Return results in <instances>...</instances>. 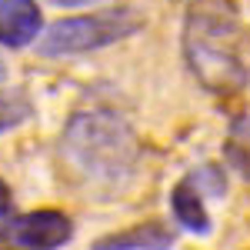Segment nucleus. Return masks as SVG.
<instances>
[{
	"instance_id": "9d476101",
	"label": "nucleus",
	"mask_w": 250,
	"mask_h": 250,
	"mask_svg": "<svg viewBox=\"0 0 250 250\" xmlns=\"http://www.w3.org/2000/svg\"><path fill=\"white\" fill-rule=\"evenodd\" d=\"M50 3L60 7V10H80V7H100L107 0H50Z\"/></svg>"
},
{
	"instance_id": "423d86ee",
	"label": "nucleus",
	"mask_w": 250,
	"mask_h": 250,
	"mask_svg": "<svg viewBox=\"0 0 250 250\" xmlns=\"http://www.w3.org/2000/svg\"><path fill=\"white\" fill-rule=\"evenodd\" d=\"M173 244H177V233L170 227L147 220V224H134V227L97 237L90 250H170Z\"/></svg>"
},
{
	"instance_id": "9b49d317",
	"label": "nucleus",
	"mask_w": 250,
	"mask_h": 250,
	"mask_svg": "<svg viewBox=\"0 0 250 250\" xmlns=\"http://www.w3.org/2000/svg\"><path fill=\"white\" fill-rule=\"evenodd\" d=\"M10 204H14V193H10V187L0 180V220L10 217Z\"/></svg>"
},
{
	"instance_id": "20e7f679",
	"label": "nucleus",
	"mask_w": 250,
	"mask_h": 250,
	"mask_svg": "<svg viewBox=\"0 0 250 250\" xmlns=\"http://www.w3.org/2000/svg\"><path fill=\"white\" fill-rule=\"evenodd\" d=\"M74 240L70 213L40 207L0 220V244L7 250H60Z\"/></svg>"
},
{
	"instance_id": "f257e3e1",
	"label": "nucleus",
	"mask_w": 250,
	"mask_h": 250,
	"mask_svg": "<svg viewBox=\"0 0 250 250\" xmlns=\"http://www.w3.org/2000/svg\"><path fill=\"white\" fill-rule=\"evenodd\" d=\"M247 34L220 0H193L184 20V60L193 80L213 97L247 90L250 67L244 60Z\"/></svg>"
},
{
	"instance_id": "6e6552de",
	"label": "nucleus",
	"mask_w": 250,
	"mask_h": 250,
	"mask_svg": "<svg viewBox=\"0 0 250 250\" xmlns=\"http://www.w3.org/2000/svg\"><path fill=\"white\" fill-rule=\"evenodd\" d=\"M34 117V104L23 90H0V134H10Z\"/></svg>"
},
{
	"instance_id": "7ed1b4c3",
	"label": "nucleus",
	"mask_w": 250,
	"mask_h": 250,
	"mask_svg": "<svg viewBox=\"0 0 250 250\" xmlns=\"http://www.w3.org/2000/svg\"><path fill=\"white\" fill-rule=\"evenodd\" d=\"M144 27V17L134 7H117V10H94V14H77V17H60L54 20L40 40L34 43L40 57L67 60L107 50L120 40L134 37Z\"/></svg>"
},
{
	"instance_id": "0eeeda50",
	"label": "nucleus",
	"mask_w": 250,
	"mask_h": 250,
	"mask_svg": "<svg viewBox=\"0 0 250 250\" xmlns=\"http://www.w3.org/2000/svg\"><path fill=\"white\" fill-rule=\"evenodd\" d=\"M170 210H173V220H177L187 233L207 237V233L213 230V220H210L207 204H204V193H200V187L193 184L190 177H180V180L173 184Z\"/></svg>"
},
{
	"instance_id": "39448f33",
	"label": "nucleus",
	"mask_w": 250,
	"mask_h": 250,
	"mask_svg": "<svg viewBox=\"0 0 250 250\" xmlns=\"http://www.w3.org/2000/svg\"><path fill=\"white\" fill-rule=\"evenodd\" d=\"M43 34V14L37 0H0V47L23 50Z\"/></svg>"
},
{
	"instance_id": "f8f14e48",
	"label": "nucleus",
	"mask_w": 250,
	"mask_h": 250,
	"mask_svg": "<svg viewBox=\"0 0 250 250\" xmlns=\"http://www.w3.org/2000/svg\"><path fill=\"white\" fill-rule=\"evenodd\" d=\"M7 80V63H3V57H0V83Z\"/></svg>"
},
{
	"instance_id": "1a4fd4ad",
	"label": "nucleus",
	"mask_w": 250,
	"mask_h": 250,
	"mask_svg": "<svg viewBox=\"0 0 250 250\" xmlns=\"http://www.w3.org/2000/svg\"><path fill=\"white\" fill-rule=\"evenodd\" d=\"M187 177H190L193 184L200 187V193H204V187H210L213 197H224V193H227V180H224V177H220V170H217V167H210V164H207V167H200V170H193V173H187Z\"/></svg>"
},
{
	"instance_id": "f03ea898",
	"label": "nucleus",
	"mask_w": 250,
	"mask_h": 250,
	"mask_svg": "<svg viewBox=\"0 0 250 250\" xmlns=\"http://www.w3.org/2000/svg\"><path fill=\"white\" fill-rule=\"evenodd\" d=\"M60 157L90 190H120L140 164L134 127L114 110H80L60 134Z\"/></svg>"
}]
</instances>
